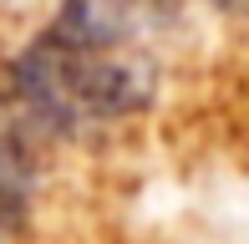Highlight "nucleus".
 I'll use <instances>...</instances> for the list:
<instances>
[{
  "mask_svg": "<svg viewBox=\"0 0 249 244\" xmlns=\"http://www.w3.org/2000/svg\"><path fill=\"white\" fill-rule=\"evenodd\" d=\"M213 5H224V10H249V0H213Z\"/></svg>",
  "mask_w": 249,
  "mask_h": 244,
  "instance_id": "3",
  "label": "nucleus"
},
{
  "mask_svg": "<svg viewBox=\"0 0 249 244\" xmlns=\"http://www.w3.org/2000/svg\"><path fill=\"white\" fill-rule=\"evenodd\" d=\"M183 0H61V26L107 46H142L178 16Z\"/></svg>",
  "mask_w": 249,
  "mask_h": 244,
  "instance_id": "2",
  "label": "nucleus"
},
{
  "mask_svg": "<svg viewBox=\"0 0 249 244\" xmlns=\"http://www.w3.org/2000/svg\"><path fill=\"white\" fill-rule=\"evenodd\" d=\"M158 66L142 46H107L56 20L10 61V97L46 132H97L148 107Z\"/></svg>",
  "mask_w": 249,
  "mask_h": 244,
  "instance_id": "1",
  "label": "nucleus"
}]
</instances>
